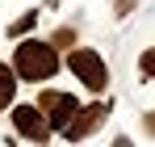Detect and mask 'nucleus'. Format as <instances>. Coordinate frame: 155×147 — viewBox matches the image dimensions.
I'll list each match as a JSON object with an SVG mask.
<instances>
[{
	"mask_svg": "<svg viewBox=\"0 0 155 147\" xmlns=\"http://www.w3.org/2000/svg\"><path fill=\"white\" fill-rule=\"evenodd\" d=\"M13 72L29 80V84H42V80H51L59 72V50L51 42H38V38H29V42H17V55H13Z\"/></svg>",
	"mask_w": 155,
	"mask_h": 147,
	"instance_id": "nucleus-1",
	"label": "nucleus"
},
{
	"mask_svg": "<svg viewBox=\"0 0 155 147\" xmlns=\"http://www.w3.org/2000/svg\"><path fill=\"white\" fill-rule=\"evenodd\" d=\"M67 67H71V76H76L88 93H105V88H109V67H105V59L97 55V50L76 46L71 55H67Z\"/></svg>",
	"mask_w": 155,
	"mask_h": 147,
	"instance_id": "nucleus-2",
	"label": "nucleus"
},
{
	"mask_svg": "<svg viewBox=\"0 0 155 147\" xmlns=\"http://www.w3.org/2000/svg\"><path fill=\"white\" fill-rule=\"evenodd\" d=\"M38 109H42V118L51 122V130H67V122L80 114V97L71 93H59V88H42V97H38Z\"/></svg>",
	"mask_w": 155,
	"mask_h": 147,
	"instance_id": "nucleus-3",
	"label": "nucleus"
},
{
	"mask_svg": "<svg viewBox=\"0 0 155 147\" xmlns=\"http://www.w3.org/2000/svg\"><path fill=\"white\" fill-rule=\"evenodd\" d=\"M13 130H17L21 139H29V143H46L54 135L38 105H13Z\"/></svg>",
	"mask_w": 155,
	"mask_h": 147,
	"instance_id": "nucleus-4",
	"label": "nucleus"
},
{
	"mask_svg": "<svg viewBox=\"0 0 155 147\" xmlns=\"http://www.w3.org/2000/svg\"><path fill=\"white\" fill-rule=\"evenodd\" d=\"M105 118H109V101H97V105L80 109L76 118L67 122V130H63V139H67V143H80V139H88V135H97V130L105 126Z\"/></svg>",
	"mask_w": 155,
	"mask_h": 147,
	"instance_id": "nucleus-5",
	"label": "nucleus"
},
{
	"mask_svg": "<svg viewBox=\"0 0 155 147\" xmlns=\"http://www.w3.org/2000/svg\"><path fill=\"white\" fill-rule=\"evenodd\" d=\"M13 93H17V72L0 63V109H13Z\"/></svg>",
	"mask_w": 155,
	"mask_h": 147,
	"instance_id": "nucleus-6",
	"label": "nucleus"
},
{
	"mask_svg": "<svg viewBox=\"0 0 155 147\" xmlns=\"http://www.w3.org/2000/svg\"><path fill=\"white\" fill-rule=\"evenodd\" d=\"M34 25H38V13H25V17H21V21H13V25H8V34H13V38H17V34H29V29H34Z\"/></svg>",
	"mask_w": 155,
	"mask_h": 147,
	"instance_id": "nucleus-7",
	"label": "nucleus"
},
{
	"mask_svg": "<svg viewBox=\"0 0 155 147\" xmlns=\"http://www.w3.org/2000/svg\"><path fill=\"white\" fill-rule=\"evenodd\" d=\"M138 67L147 76H155V50H143V59H138Z\"/></svg>",
	"mask_w": 155,
	"mask_h": 147,
	"instance_id": "nucleus-8",
	"label": "nucleus"
},
{
	"mask_svg": "<svg viewBox=\"0 0 155 147\" xmlns=\"http://www.w3.org/2000/svg\"><path fill=\"white\" fill-rule=\"evenodd\" d=\"M67 42H71V29H59V34H54V42H51V46H67Z\"/></svg>",
	"mask_w": 155,
	"mask_h": 147,
	"instance_id": "nucleus-9",
	"label": "nucleus"
},
{
	"mask_svg": "<svg viewBox=\"0 0 155 147\" xmlns=\"http://www.w3.org/2000/svg\"><path fill=\"white\" fill-rule=\"evenodd\" d=\"M143 126H147V135H155V114H147V118H143Z\"/></svg>",
	"mask_w": 155,
	"mask_h": 147,
	"instance_id": "nucleus-10",
	"label": "nucleus"
},
{
	"mask_svg": "<svg viewBox=\"0 0 155 147\" xmlns=\"http://www.w3.org/2000/svg\"><path fill=\"white\" fill-rule=\"evenodd\" d=\"M113 147H134V143H130L126 135H117V139H113Z\"/></svg>",
	"mask_w": 155,
	"mask_h": 147,
	"instance_id": "nucleus-11",
	"label": "nucleus"
}]
</instances>
